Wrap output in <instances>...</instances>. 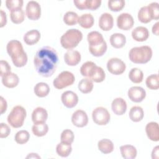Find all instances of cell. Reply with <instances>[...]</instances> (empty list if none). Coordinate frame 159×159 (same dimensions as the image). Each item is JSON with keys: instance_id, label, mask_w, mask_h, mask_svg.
I'll use <instances>...</instances> for the list:
<instances>
[{"instance_id": "cell-1", "label": "cell", "mask_w": 159, "mask_h": 159, "mask_svg": "<svg viewBox=\"0 0 159 159\" xmlns=\"http://www.w3.org/2000/svg\"><path fill=\"white\" fill-rule=\"evenodd\" d=\"M58 62V53L55 48L45 46L36 52L34 63L37 73L45 78L50 77L55 73Z\"/></svg>"}, {"instance_id": "cell-2", "label": "cell", "mask_w": 159, "mask_h": 159, "mask_svg": "<svg viewBox=\"0 0 159 159\" xmlns=\"http://www.w3.org/2000/svg\"><path fill=\"white\" fill-rule=\"evenodd\" d=\"M8 55L11 58L14 66L18 68L24 66L27 62V53L24 51L22 45L20 42L17 40L9 41L6 46Z\"/></svg>"}, {"instance_id": "cell-3", "label": "cell", "mask_w": 159, "mask_h": 159, "mask_svg": "<svg viewBox=\"0 0 159 159\" xmlns=\"http://www.w3.org/2000/svg\"><path fill=\"white\" fill-rule=\"evenodd\" d=\"M87 40L89 43V51L94 57L102 56L107 50V43L102 35L98 31L88 33Z\"/></svg>"}, {"instance_id": "cell-4", "label": "cell", "mask_w": 159, "mask_h": 159, "mask_svg": "<svg viewBox=\"0 0 159 159\" xmlns=\"http://www.w3.org/2000/svg\"><path fill=\"white\" fill-rule=\"evenodd\" d=\"M152 54L153 52L150 47L143 45L132 48L129 53V58L134 63L145 64L151 60Z\"/></svg>"}, {"instance_id": "cell-5", "label": "cell", "mask_w": 159, "mask_h": 159, "mask_svg": "<svg viewBox=\"0 0 159 159\" xmlns=\"http://www.w3.org/2000/svg\"><path fill=\"white\" fill-rule=\"evenodd\" d=\"M83 39L82 32L77 29H71L66 31L60 38L63 48L70 50L76 47Z\"/></svg>"}, {"instance_id": "cell-6", "label": "cell", "mask_w": 159, "mask_h": 159, "mask_svg": "<svg viewBox=\"0 0 159 159\" xmlns=\"http://www.w3.org/2000/svg\"><path fill=\"white\" fill-rule=\"evenodd\" d=\"M26 110L21 106H16L9 114L7 120L13 128H19L24 124L26 117Z\"/></svg>"}, {"instance_id": "cell-7", "label": "cell", "mask_w": 159, "mask_h": 159, "mask_svg": "<svg viewBox=\"0 0 159 159\" xmlns=\"http://www.w3.org/2000/svg\"><path fill=\"white\" fill-rule=\"evenodd\" d=\"M75 81V75L70 71L61 72L53 80V86L57 89H61L72 85Z\"/></svg>"}, {"instance_id": "cell-8", "label": "cell", "mask_w": 159, "mask_h": 159, "mask_svg": "<svg viewBox=\"0 0 159 159\" xmlns=\"http://www.w3.org/2000/svg\"><path fill=\"white\" fill-rule=\"evenodd\" d=\"M93 122L99 125L107 124L111 119V115L107 109L104 107H98L92 112Z\"/></svg>"}, {"instance_id": "cell-9", "label": "cell", "mask_w": 159, "mask_h": 159, "mask_svg": "<svg viewBox=\"0 0 159 159\" xmlns=\"http://www.w3.org/2000/svg\"><path fill=\"white\" fill-rule=\"evenodd\" d=\"M125 63L120 58H111L107 62V69L112 75H122L125 71Z\"/></svg>"}, {"instance_id": "cell-10", "label": "cell", "mask_w": 159, "mask_h": 159, "mask_svg": "<svg viewBox=\"0 0 159 159\" xmlns=\"http://www.w3.org/2000/svg\"><path fill=\"white\" fill-rule=\"evenodd\" d=\"M25 14L30 20H38L41 16V7L39 2L35 1H29L25 7Z\"/></svg>"}, {"instance_id": "cell-11", "label": "cell", "mask_w": 159, "mask_h": 159, "mask_svg": "<svg viewBox=\"0 0 159 159\" xmlns=\"http://www.w3.org/2000/svg\"><path fill=\"white\" fill-rule=\"evenodd\" d=\"M134 20L131 14L126 12L120 14L117 18V26L123 30H128L132 28Z\"/></svg>"}, {"instance_id": "cell-12", "label": "cell", "mask_w": 159, "mask_h": 159, "mask_svg": "<svg viewBox=\"0 0 159 159\" xmlns=\"http://www.w3.org/2000/svg\"><path fill=\"white\" fill-rule=\"evenodd\" d=\"M71 122L77 127L86 126L88 123V117L86 112L83 110H76L72 114Z\"/></svg>"}, {"instance_id": "cell-13", "label": "cell", "mask_w": 159, "mask_h": 159, "mask_svg": "<svg viewBox=\"0 0 159 159\" xmlns=\"http://www.w3.org/2000/svg\"><path fill=\"white\" fill-rule=\"evenodd\" d=\"M61 102L67 108H73L78 102V95L72 91H66L63 92L61 96Z\"/></svg>"}, {"instance_id": "cell-14", "label": "cell", "mask_w": 159, "mask_h": 159, "mask_svg": "<svg viewBox=\"0 0 159 159\" xmlns=\"http://www.w3.org/2000/svg\"><path fill=\"white\" fill-rule=\"evenodd\" d=\"M128 97L134 102H142L146 96L145 90L140 86H132L128 90Z\"/></svg>"}, {"instance_id": "cell-15", "label": "cell", "mask_w": 159, "mask_h": 159, "mask_svg": "<svg viewBox=\"0 0 159 159\" xmlns=\"http://www.w3.org/2000/svg\"><path fill=\"white\" fill-rule=\"evenodd\" d=\"M64 61L68 66H76L81 61V54L77 50H68L64 55Z\"/></svg>"}, {"instance_id": "cell-16", "label": "cell", "mask_w": 159, "mask_h": 159, "mask_svg": "<svg viewBox=\"0 0 159 159\" xmlns=\"http://www.w3.org/2000/svg\"><path fill=\"white\" fill-rule=\"evenodd\" d=\"M114 25V19L112 16L107 12L102 14L99 19V27L104 31L111 30Z\"/></svg>"}, {"instance_id": "cell-17", "label": "cell", "mask_w": 159, "mask_h": 159, "mask_svg": "<svg viewBox=\"0 0 159 159\" xmlns=\"http://www.w3.org/2000/svg\"><path fill=\"white\" fill-rule=\"evenodd\" d=\"M145 132L150 140L153 142H158L159 140V127L157 122H148L145 126Z\"/></svg>"}, {"instance_id": "cell-18", "label": "cell", "mask_w": 159, "mask_h": 159, "mask_svg": "<svg viewBox=\"0 0 159 159\" xmlns=\"http://www.w3.org/2000/svg\"><path fill=\"white\" fill-rule=\"evenodd\" d=\"M127 107L126 101L122 98H115L111 104L112 112L117 116L123 115L127 111Z\"/></svg>"}, {"instance_id": "cell-19", "label": "cell", "mask_w": 159, "mask_h": 159, "mask_svg": "<svg viewBox=\"0 0 159 159\" xmlns=\"http://www.w3.org/2000/svg\"><path fill=\"white\" fill-rule=\"evenodd\" d=\"M132 37L137 42L145 41L149 37L148 30L145 27H137L132 31Z\"/></svg>"}, {"instance_id": "cell-20", "label": "cell", "mask_w": 159, "mask_h": 159, "mask_svg": "<svg viewBox=\"0 0 159 159\" xmlns=\"http://www.w3.org/2000/svg\"><path fill=\"white\" fill-rule=\"evenodd\" d=\"M48 118L47 110L42 107H36L32 113V120L34 124L45 122Z\"/></svg>"}, {"instance_id": "cell-21", "label": "cell", "mask_w": 159, "mask_h": 159, "mask_svg": "<svg viewBox=\"0 0 159 159\" xmlns=\"http://www.w3.org/2000/svg\"><path fill=\"white\" fill-rule=\"evenodd\" d=\"M1 78L2 84L8 88H13L16 87L19 82L18 76L16 73L12 72L6 74Z\"/></svg>"}, {"instance_id": "cell-22", "label": "cell", "mask_w": 159, "mask_h": 159, "mask_svg": "<svg viewBox=\"0 0 159 159\" xmlns=\"http://www.w3.org/2000/svg\"><path fill=\"white\" fill-rule=\"evenodd\" d=\"M40 39V33L36 29H32L27 32L24 35V42L28 45H33L37 43Z\"/></svg>"}, {"instance_id": "cell-23", "label": "cell", "mask_w": 159, "mask_h": 159, "mask_svg": "<svg viewBox=\"0 0 159 159\" xmlns=\"http://www.w3.org/2000/svg\"><path fill=\"white\" fill-rule=\"evenodd\" d=\"M109 40L111 45L115 48H121L126 43V37L121 33H114L112 34Z\"/></svg>"}, {"instance_id": "cell-24", "label": "cell", "mask_w": 159, "mask_h": 159, "mask_svg": "<svg viewBox=\"0 0 159 159\" xmlns=\"http://www.w3.org/2000/svg\"><path fill=\"white\" fill-rule=\"evenodd\" d=\"M120 151L122 157L125 159H134L137 157V149L132 145H124L120 146Z\"/></svg>"}, {"instance_id": "cell-25", "label": "cell", "mask_w": 159, "mask_h": 159, "mask_svg": "<svg viewBox=\"0 0 159 159\" xmlns=\"http://www.w3.org/2000/svg\"><path fill=\"white\" fill-rule=\"evenodd\" d=\"M98 149L104 154H108L113 152L114 146L113 142L107 139L100 140L98 143Z\"/></svg>"}, {"instance_id": "cell-26", "label": "cell", "mask_w": 159, "mask_h": 159, "mask_svg": "<svg viewBox=\"0 0 159 159\" xmlns=\"http://www.w3.org/2000/svg\"><path fill=\"white\" fill-rule=\"evenodd\" d=\"M129 116L131 120L135 122H138L143 119L144 116V112L141 107L133 106L130 109Z\"/></svg>"}, {"instance_id": "cell-27", "label": "cell", "mask_w": 159, "mask_h": 159, "mask_svg": "<svg viewBox=\"0 0 159 159\" xmlns=\"http://www.w3.org/2000/svg\"><path fill=\"white\" fill-rule=\"evenodd\" d=\"M94 20L93 16L91 14H82L78 18V23L84 29H90L94 25Z\"/></svg>"}, {"instance_id": "cell-28", "label": "cell", "mask_w": 159, "mask_h": 159, "mask_svg": "<svg viewBox=\"0 0 159 159\" xmlns=\"http://www.w3.org/2000/svg\"><path fill=\"white\" fill-rule=\"evenodd\" d=\"M34 91L37 96L39 98H44L50 92V87L46 83H38L34 86Z\"/></svg>"}, {"instance_id": "cell-29", "label": "cell", "mask_w": 159, "mask_h": 159, "mask_svg": "<svg viewBox=\"0 0 159 159\" xmlns=\"http://www.w3.org/2000/svg\"><path fill=\"white\" fill-rule=\"evenodd\" d=\"M32 131L34 135L37 137H43L48 131V126L45 122L34 124L32 127Z\"/></svg>"}, {"instance_id": "cell-30", "label": "cell", "mask_w": 159, "mask_h": 159, "mask_svg": "<svg viewBox=\"0 0 159 159\" xmlns=\"http://www.w3.org/2000/svg\"><path fill=\"white\" fill-rule=\"evenodd\" d=\"M94 87L93 81L89 78H83L78 83V88L83 94H88L92 91Z\"/></svg>"}, {"instance_id": "cell-31", "label": "cell", "mask_w": 159, "mask_h": 159, "mask_svg": "<svg viewBox=\"0 0 159 159\" xmlns=\"http://www.w3.org/2000/svg\"><path fill=\"white\" fill-rule=\"evenodd\" d=\"M10 17L11 21L16 24L22 23L25 19V13L22 9H17L11 11Z\"/></svg>"}, {"instance_id": "cell-32", "label": "cell", "mask_w": 159, "mask_h": 159, "mask_svg": "<svg viewBox=\"0 0 159 159\" xmlns=\"http://www.w3.org/2000/svg\"><path fill=\"white\" fill-rule=\"evenodd\" d=\"M129 78L134 83H140L143 79V73L141 70L133 68L129 73Z\"/></svg>"}, {"instance_id": "cell-33", "label": "cell", "mask_w": 159, "mask_h": 159, "mask_svg": "<svg viewBox=\"0 0 159 159\" xmlns=\"http://www.w3.org/2000/svg\"><path fill=\"white\" fill-rule=\"evenodd\" d=\"M72 151L71 145H68L62 142L57 144L56 147V152L58 155L61 157H67L70 155Z\"/></svg>"}, {"instance_id": "cell-34", "label": "cell", "mask_w": 159, "mask_h": 159, "mask_svg": "<svg viewBox=\"0 0 159 159\" xmlns=\"http://www.w3.org/2000/svg\"><path fill=\"white\" fill-rule=\"evenodd\" d=\"M145 84L148 88L152 90H157L159 88V77L158 74H152L148 76L146 80Z\"/></svg>"}, {"instance_id": "cell-35", "label": "cell", "mask_w": 159, "mask_h": 159, "mask_svg": "<svg viewBox=\"0 0 159 159\" xmlns=\"http://www.w3.org/2000/svg\"><path fill=\"white\" fill-rule=\"evenodd\" d=\"M78 14L73 11H68L63 16V22L67 25H74L78 21Z\"/></svg>"}, {"instance_id": "cell-36", "label": "cell", "mask_w": 159, "mask_h": 159, "mask_svg": "<svg viewBox=\"0 0 159 159\" xmlns=\"http://www.w3.org/2000/svg\"><path fill=\"white\" fill-rule=\"evenodd\" d=\"M138 19L143 24H147L152 20L147 6L142 7L138 12Z\"/></svg>"}, {"instance_id": "cell-37", "label": "cell", "mask_w": 159, "mask_h": 159, "mask_svg": "<svg viewBox=\"0 0 159 159\" xmlns=\"http://www.w3.org/2000/svg\"><path fill=\"white\" fill-rule=\"evenodd\" d=\"M30 138V134L28 131L25 130H21L18 131L15 135V141L17 143L23 145L26 143Z\"/></svg>"}, {"instance_id": "cell-38", "label": "cell", "mask_w": 159, "mask_h": 159, "mask_svg": "<svg viewBox=\"0 0 159 159\" xmlns=\"http://www.w3.org/2000/svg\"><path fill=\"white\" fill-rule=\"evenodd\" d=\"M106 78V74L104 70L100 66H96L94 72L89 80L95 83L102 82Z\"/></svg>"}, {"instance_id": "cell-39", "label": "cell", "mask_w": 159, "mask_h": 159, "mask_svg": "<svg viewBox=\"0 0 159 159\" xmlns=\"http://www.w3.org/2000/svg\"><path fill=\"white\" fill-rule=\"evenodd\" d=\"M75 139V135L72 130L70 129H65L63 130V132L61 134L60 136V140L61 142L68 144V145H71L74 140Z\"/></svg>"}, {"instance_id": "cell-40", "label": "cell", "mask_w": 159, "mask_h": 159, "mask_svg": "<svg viewBox=\"0 0 159 159\" xmlns=\"http://www.w3.org/2000/svg\"><path fill=\"white\" fill-rule=\"evenodd\" d=\"M125 6L124 0H111L108 1V7L111 11L119 12Z\"/></svg>"}, {"instance_id": "cell-41", "label": "cell", "mask_w": 159, "mask_h": 159, "mask_svg": "<svg viewBox=\"0 0 159 159\" xmlns=\"http://www.w3.org/2000/svg\"><path fill=\"white\" fill-rule=\"evenodd\" d=\"M152 20H158L159 19V4L158 2H153L147 6Z\"/></svg>"}, {"instance_id": "cell-42", "label": "cell", "mask_w": 159, "mask_h": 159, "mask_svg": "<svg viewBox=\"0 0 159 159\" xmlns=\"http://www.w3.org/2000/svg\"><path fill=\"white\" fill-rule=\"evenodd\" d=\"M22 0H7L6 1V6L9 11L17 9H21L23 6Z\"/></svg>"}, {"instance_id": "cell-43", "label": "cell", "mask_w": 159, "mask_h": 159, "mask_svg": "<svg viewBox=\"0 0 159 159\" xmlns=\"http://www.w3.org/2000/svg\"><path fill=\"white\" fill-rule=\"evenodd\" d=\"M101 0H84V9L94 11L100 7Z\"/></svg>"}, {"instance_id": "cell-44", "label": "cell", "mask_w": 159, "mask_h": 159, "mask_svg": "<svg viewBox=\"0 0 159 159\" xmlns=\"http://www.w3.org/2000/svg\"><path fill=\"white\" fill-rule=\"evenodd\" d=\"M96 64L91 61H86L84 63L82 66L80 68V73L83 76L86 77L88 76V75L91 70V69Z\"/></svg>"}, {"instance_id": "cell-45", "label": "cell", "mask_w": 159, "mask_h": 159, "mask_svg": "<svg viewBox=\"0 0 159 159\" xmlns=\"http://www.w3.org/2000/svg\"><path fill=\"white\" fill-rule=\"evenodd\" d=\"M10 72L11 66L7 61L1 60L0 61V76L2 77Z\"/></svg>"}, {"instance_id": "cell-46", "label": "cell", "mask_w": 159, "mask_h": 159, "mask_svg": "<svg viewBox=\"0 0 159 159\" xmlns=\"http://www.w3.org/2000/svg\"><path fill=\"white\" fill-rule=\"evenodd\" d=\"M11 133V129L7 124L1 122L0 124V138H6Z\"/></svg>"}, {"instance_id": "cell-47", "label": "cell", "mask_w": 159, "mask_h": 159, "mask_svg": "<svg viewBox=\"0 0 159 159\" xmlns=\"http://www.w3.org/2000/svg\"><path fill=\"white\" fill-rule=\"evenodd\" d=\"M1 22H0V27H3L4 25H6L7 23V17L6 12L2 10L1 9Z\"/></svg>"}, {"instance_id": "cell-48", "label": "cell", "mask_w": 159, "mask_h": 159, "mask_svg": "<svg viewBox=\"0 0 159 159\" xmlns=\"http://www.w3.org/2000/svg\"><path fill=\"white\" fill-rule=\"evenodd\" d=\"M0 101H1V114H2L4 112H6V109H7V102L4 99V98L2 96L0 97Z\"/></svg>"}, {"instance_id": "cell-49", "label": "cell", "mask_w": 159, "mask_h": 159, "mask_svg": "<svg viewBox=\"0 0 159 159\" xmlns=\"http://www.w3.org/2000/svg\"><path fill=\"white\" fill-rule=\"evenodd\" d=\"M159 153V147L158 146H156L155 147L153 148L152 152V158L153 159H158L159 157L158 155Z\"/></svg>"}, {"instance_id": "cell-50", "label": "cell", "mask_w": 159, "mask_h": 159, "mask_svg": "<svg viewBox=\"0 0 159 159\" xmlns=\"http://www.w3.org/2000/svg\"><path fill=\"white\" fill-rule=\"evenodd\" d=\"M159 22H156L152 27V33L155 34V35H158V32H159Z\"/></svg>"}, {"instance_id": "cell-51", "label": "cell", "mask_w": 159, "mask_h": 159, "mask_svg": "<svg viewBox=\"0 0 159 159\" xmlns=\"http://www.w3.org/2000/svg\"><path fill=\"white\" fill-rule=\"evenodd\" d=\"M40 158V157L39 155H38L37 153H29L27 157L26 158Z\"/></svg>"}]
</instances>
